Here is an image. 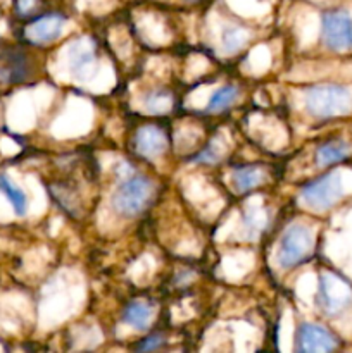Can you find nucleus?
<instances>
[{"instance_id": "nucleus-13", "label": "nucleus", "mask_w": 352, "mask_h": 353, "mask_svg": "<svg viewBox=\"0 0 352 353\" xmlns=\"http://www.w3.org/2000/svg\"><path fill=\"white\" fill-rule=\"evenodd\" d=\"M264 172L255 165H242V168L235 169L233 174H231L233 186L238 193H247L257 188L259 185L264 183Z\"/></svg>"}, {"instance_id": "nucleus-5", "label": "nucleus", "mask_w": 352, "mask_h": 353, "mask_svg": "<svg viewBox=\"0 0 352 353\" xmlns=\"http://www.w3.org/2000/svg\"><path fill=\"white\" fill-rule=\"evenodd\" d=\"M342 196H344V186H342L340 172L337 171L326 172L314 181L307 183L300 192L302 202L316 212L331 209Z\"/></svg>"}, {"instance_id": "nucleus-19", "label": "nucleus", "mask_w": 352, "mask_h": 353, "mask_svg": "<svg viewBox=\"0 0 352 353\" xmlns=\"http://www.w3.org/2000/svg\"><path fill=\"white\" fill-rule=\"evenodd\" d=\"M164 336H161V334H150V336H147L145 340H141V343L138 345L137 350L140 352H152V350H159V348L164 345Z\"/></svg>"}, {"instance_id": "nucleus-11", "label": "nucleus", "mask_w": 352, "mask_h": 353, "mask_svg": "<svg viewBox=\"0 0 352 353\" xmlns=\"http://www.w3.org/2000/svg\"><path fill=\"white\" fill-rule=\"evenodd\" d=\"M31 64L21 52L9 50L0 54V79L7 83L24 81L30 76Z\"/></svg>"}, {"instance_id": "nucleus-17", "label": "nucleus", "mask_w": 352, "mask_h": 353, "mask_svg": "<svg viewBox=\"0 0 352 353\" xmlns=\"http://www.w3.org/2000/svg\"><path fill=\"white\" fill-rule=\"evenodd\" d=\"M251 40V33L242 26H228L221 33V47L226 54H237Z\"/></svg>"}, {"instance_id": "nucleus-6", "label": "nucleus", "mask_w": 352, "mask_h": 353, "mask_svg": "<svg viewBox=\"0 0 352 353\" xmlns=\"http://www.w3.org/2000/svg\"><path fill=\"white\" fill-rule=\"evenodd\" d=\"M321 41L333 52L352 48V16L345 9H331L321 16Z\"/></svg>"}, {"instance_id": "nucleus-22", "label": "nucleus", "mask_w": 352, "mask_h": 353, "mask_svg": "<svg viewBox=\"0 0 352 353\" xmlns=\"http://www.w3.org/2000/svg\"><path fill=\"white\" fill-rule=\"evenodd\" d=\"M185 2H199V0H185Z\"/></svg>"}, {"instance_id": "nucleus-10", "label": "nucleus", "mask_w": 352, "mask_h": 353, "mask_svg": "<svg viewBox=\"0 0 352 353\" xmlns=\"http://www.w3.org/2000/svg\"><path fill=\"white\" fill-rule=\"evenodd\" d=\"M135 150L145 159H155L166 150L168 147V137H166L164 130L154 124H147V126L140 128L135 133Z\"/></svg>"}, {"instance_id": "nucleus-1", "label": "nucleus", "mask_w": 352, "mask_h": 353, "mask_svg": "<svg viewBox=\"0 0 352 353\" xmlns=\"http://www.w3.org/2000/svg\"><path fill=\"white\" fill-rule=\"evenodd\" d=\"M306 110L316 119H333L352 112V90L338 83H321L304 93Z\"/></svg>"}, {"instance_id": "nucleus-7", "label": "nucleus", "mask_w": 352, "mask_h": 353, "mask_svg": "<svg viewBox=\"0 0 352 353\" xmlns=\"http://www.w3.org/2000/svg\"><path fill=\"white\" fill-rule=\"evenodd\" d=\"M335 348H338V340L326 327L313 323H304L297 327L295 352H333Z\"/></svg>"}, {"instance_id": "nucleus-4", "label": "nucleus", "mask_w": 352, "mask_h": 353, "mask_svg": "<svg viewBox=\"0 0 352 353\" xmlns=\"http://www.w3.org/2000/svg\"><path fill=\"white\" fill-rule=\"evenodd\" d=\"M316 305L328 317L345 312L352 305V285L337 272H323L317 279Z\"/></svg>"}, {"instance_id": "nucleus-3", "label": "nucleus", "mask_w": 352, "mask_h": 353, "mask_svg": "<svg viewBox=\"0 0 352 353\" xmlns=\"http://www.w3.org/2000/svg\"><path fill=\"white\" fill-rule=\"evenodd\" d=\"M314 250L313 231L306 224L295 223L282 234L276 250V262L282 269H293L304 264Z\"/></svg>"}, {"instance_id": "nucleus-20", "label": "nucleus", "mask_w": 352, "mask_h": 353, "mask_svg": "<svg viewBox=\"0 0 352 353\" xmlns=\"http://www.w3.org/2000/svg\"><path fill=\"white\" fill-rule=\"evenodd\" d=\"M216 161H219V154H217L214 145H209L206 150H202L195 159H193V162H200V164H213V162Z\"/></svg>"}, {"instance_id": "nucleus-18", "label": "nucleus", "mask_w": 352, "mask_h": 353, "mask_svg": "<svg viewBox=\"0 0 352 353\" xmlns=\"http://www.w3.org/2000/svg\"><path fill=\"white\" fill-rule=\"evenodd\" d=\"M144 105L152 114L166 112L169 109V105H171V95L166 90H154V92H148L145 95Z\"/></svg>"}, {"instance_id": "nucleus-21", "label": "nucleus", "mask_w": 352, "mask_h": 353, "mask_svg": "<svg viewBox=\"0 0 352 353\" xmlns=\"http://www.w3.org/2000/svg\"><path fill=\"white\" fill-rule=\"evenodd\" d=\"M38 2H40V0H16L17 12H19L21 16H28V14L33 12Z\"/></svg>"}, {"instance_id": "nucleus-15", "label": "nucleus", "mask_w": 352, "mask_h": 353, "mask_svg": "<svg viewBox=\"0 0 352 353\" xmlns=\"http://www.w3.org/2000/svg\"><path fill=\"white\" fill-rule=\"evenodd\" d=\"M238 97H240V90H238V86L235 85L221 86V88H217L216 92L211 95L209 102H207V107H206V112H211V114L223 112L224 109H228V107L233 105V103L237 102Z\"/></svg>"}, {"instance_id": "nucleus-14", "label": "nucleus", "mask_w": 352, "mask_h": 353, "mask_svg": "<svg viewBox=\"0 0 352 353\" xmlns=\"http://www.w3.org/2000/svg\"><path fill=\"white\" fill-rule=\"evenodd\" d=\"M154 310L148 303L144 302H131L123 312V323L128 326L135 327L137 331H145L152 323Z\"/></svg>"}, {"instance_id": "nucleus-9", "label": "nucleus", "mask_w": 352, "mask_h": 353, "mask_svg": "<svg viewBox=\"0 0 352 353\" xmlns=\"http://www.w3.org/2000/svg\"><path fill=\"white\" fill-rule=\"evenodd\" d=\"M64 24L66 17L62 14H45V16H40L33 23L28 24L26 30H24V37H26L28 41L35 45L50 43V41L57 40L61 37Z\"/></svg>"}, {"instance_id": "nucleus-8", "label": "nucleus", "mask_w": 352, "mask_h": 353, "mask_svg": "<svg viewBox=\"0 0 352 353\" xmlns=\"http://www.w3.org/2000/svg\"><path fill=\"white\" fill-rule=\"evenodd\" d=\"M68 65L71 74L79 81L92 78L97 65V50L90 38H79L69 47Z\"/></svg>"}, {"instance_id": "nucleus-2", "label": "nucleus", "mask_w": 352, "mask_h": 353, "mask_svg": "<svg viewBox=\"0 0 352 353\" xmlns=\"http://www.w3.org/2000/svg\"><path fill=\"white\" fill-rule=\"evenodd\" d=\"M154 195V183L140 174L124 179L113 193V209L123 217H137L147 209Z\"/></svg>"}, {"instance_id": "nucleus-16", "label": "nucleus", "mask_w": 352, "mask_h": 353, "mask_svg": "<svg viewBox=\"0 0 352 353\" xmlns=\"http://www.w3.org/2000/svg\"><path fill=\"white\" fill-rule=\"evenodd\" d=\"M0 193L6 195V199L9 200L10 205H12L14 212L17 216H24L28 212V196L26 193L21 188H17L10 178L7 174H0Z\"/></svg>"}, {"instance_id": "nucleus-12", "label": "nucleus", "mask_w": 352, "mask_h": 353, "mask_svg": "<svg viewBox=\"0 0 352 353\" xmlns=\"http://www.w3.org/2000/svg\"><path fill=\"white\" fill-rule=\"evenodd\" d=\"M349 154H351V145L342 138H333L317 147L316 164L320 168H330V165L345 161Z\"/></svg>"}]
</instances>
